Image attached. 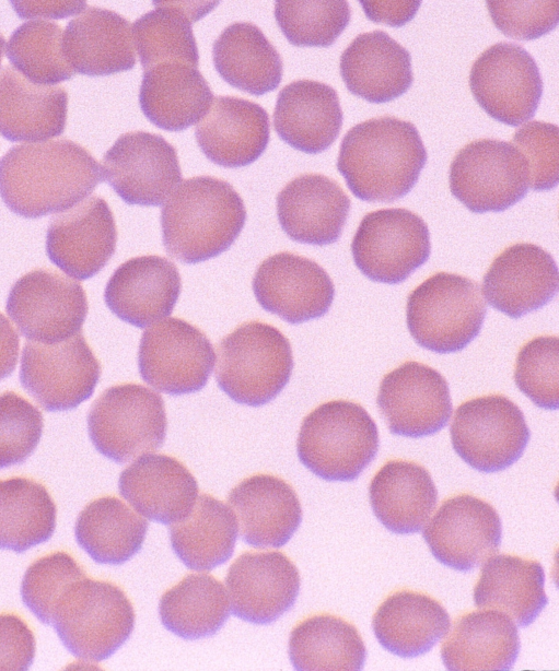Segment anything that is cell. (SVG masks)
Masks as SVG:
<instances>
[{
	"label": "cell",
	"mask_w": 559,
	"mask_h": 671,
	"mask_svg": "<svg viewBox=\"0 0 559 671\" xmlns=\"http://www.w3.org/2000/svg\"><path fill=\"white\" fill-rule=\"evenodd\" d=\"M35 637L16 614H0V671H26L35 657Z\"/></svg>",
	"instance_id": "obj_51"
},
{
	"label": "cell",
	"mask_w": 559,
	"mask_h": 671,
	"mask_svg": "<svg viewBox=\"0 0 559 671\" xmlns=\"http://www.w3.org/2000/svg\"><path fill=\"white\" fill-rule=\"evenodd\" d=\"M253 291L264 309L292 325L324 316L335 297L328 273L317 262L289 251L258 266Z\"/></svg>",
	"instance_id": "obj_19"
},
{
	"label": "cell",
	"mask_w": 559,
	"mask_h": 671,
	"mask_svg": "<svg viewBox=\"0 0 559 671\" xmlns=\"http://www.w3.org/2000/svg\"><path fill=\"white\" fill-rule=\"evenodd\" d=\"M516 626L497 610L461 615L441 646V658L450 671L510 670L519 657Z\"/></svg>",
	"instance_id": "obj_32"
},
{
	"label": "cell",
	"mask_w": 559,
	"mask_h": 671,
	"mask_svg": "<svg viewBox=\"0 0 559 671\" xmlns=\"http://www.w3.org/2000/svg\"><path fill=\"white\" fill-rule=\"evenodd\" d=\"M68 93L62 86L28 81L12 67L0 72V134L9 141H37L63 133Z\"/></svg>",
	"instance_id": "obj_35"
},
{
	"label": "cell",
	"mask_w": 559,
	"mask_h": 671,
	"mask_svg": "<svg viewBox=\"0 0 559 671\" xmlns=\"http://www.w3.org/2000/svg\"><path fill=\"white\" fill-rule=\"evenodd\" d=\"M473 96L493 119L517 127L536 113L543 80L534 58L520 45L497 43L474 62L469 74Z\"/></svg>",
	"instance_id": "obj_15"
},
{
	"label": "cell",
	"mask_w": 559,
	"mask_h": 671,
	"mask_svg": "<svg viewBox=\"0 0 559 671\" xmlns=\"http://www.w3.org/2000/svg\"><path fill=\"white\" fill-rule=\"evenodd\" d=\"M300 582L290 558L272 551L243 553L225 577L233 614L260 625L275 622L294 605Z\"/></svg>",
	"instance_id": "obj_21"
},
{
	"label": "cell",
	"mask_w": 559,
	"mask_h": 671,
	"mask_svg": "<svg viewBox=\"0 0 559 671\" xmlns=\"http://www.w3.org/2000/svg\"><path fill=\"white\" fill-rule=\"evenodd\" d=\"M56 505L40 483L21 476L0 480V549L23 553L48 541Z\"/></svg>",
	"instance_id": "obj_42"
},
{
	"label": "cell",
	"mask_w": 559,
	"mask_h": 671,
	"mask_svg": "<svg viewBox=\"0 0 559 671\" xmlns=\"http://www.w3.org/2000/svg\"><path fill=\"white\" fill-rule=\"evenodd\" d=\"M5 308L26 339L55 343L81 331L89 305L80 283L49 269H36L12 285Z\"/></svg>",
	"instance_id": "obj_14"
},
{
	"label": "cell",
	"mask_w": 559,
	"mask_h": 671,
	"mask_svg": "<svg viewBox=\"0 0 559 671\" xmlns=\"http://www.w3.org/2000/svg\"><path fill=\"white\" fill-rule=\"evenodd\" d=\"M427 157L414 123L387 116L360 122L345 134L337 169L360 200L392 202L412 189Z\"/></svg>",
	"instance_id": "obj_2"
},
{
	"label": "cell",
	"mask_w": 559,
	"mask_h": 671,
	"mask_svg": "<svg viewBox=\"0 0 559 671\" xmlns=\"http://www.w3.org/2000/svg\"><path fill=\"white\" fill-rule=\"evenodd\" d=\"M228 502L237 515L243 541L254 548L284 545L302 521L295 491L275 475L255 474L243 480L230 492Z\"/></svg>",
	"instance_id": "obj_26"
},
{
	"label": "cell",
	"mask_w": 559,
	"mask_h": 671,
	"mask_svg": "<svg viewBox=\"0 0 559 671\" xmlns=\"http://www.w3.org/2000/svg\"><path fill=\"white\" fill-rule=\"evenodd\" d=\"M51 625L75 658L98 662L130 637L135 611L118 586L85 576L63 591L55 605Z\"/></svg>",
	"instance_id": "obj_5"
},
{
	"label": "cell",
	"mask_w": 559,
	"mask_h": 671,
	"mask_svg": "<svg viewBox=\"0 0 559 671\" xmlns=\"http://www.w3.org/2000/svg\"><path fill=\"white\" fill-rule=\"evenodd\" d=\"M101 365L81 332L60 342L25 343L20 367L23 388L49 412L77 408L94 392Z\"/></svg>",
	"instance_id": "obj_12"
},
{
	"label": "cell",
	"mask_w": 559,
	"mask_h": 671,
	"mask_svg": "<svg viewBox=\"0 0 559 671\" xmlns=\"http://www.w3.org/2000/svg\"><path fill=\"white\" fill-rule=\"evenodd\" d=\"M40 411L14 391L0 395V469L23 463L43 433Z\"/></svg>",
	"instance_id": "obj_48"
},
{
	"label": "cell",
	"mask_w": 559,
	"mask_h": 671,
	"mask_svg": "<svg viewBox=\"0 0 559 671\" xmlns=\"http://www.w3.org/2000/svg\"><path fill=\"white\" fill-rule=\"evenodd\" d=\"M19 334L0 313V380L12 374L19 356Z\"/></svg>",
	"instance_id": "obj_54"
},
{
	"label": "cell",
	"mask_w": 559,
	"mask_h": 671,
	"mask_svg": "<svg viewBox=\"0 0 559 671\" xmlns=\"http://www.w3.org/2000/svg\"><path fill=\"white\" fill-rule=\"evenodd\" d=\"M102 176L130 205H161L182 180L175 148L145 131L121 134L104 154Z\"/></svg>",
	"instance_id": "obj_16"
},
{
	"label": "cell",
	"mask_w": 559,
	"mask_h": 671,
	"mask_svg": "<svg viewBox=\"0 0 559 671\" xmlns=\"http://www.w3.org/2000/svg\"><path fill=\"white\" fill-rule=\"evenodd\" d=\"M289 657L299 671H359L366 648L354 625L331 614H317L292 629Z\"/></svg>",
	"instance_id": "obj_39"
},
{
	"label": "cell",
	"mask_w": 559,
	"mask_h": 671,
	"mask_svg": "<svg viewBox=\"0 0 559 671\" xmlns=\"http://www.w3.org/2000/svg\"><path fill=\"white\" fill-rule=\"evenodd\" d=\"M372 510L396 534L419 532L438 502V490L421 464L394 459L374 474L369 487Z\"/></svg>",
	"instance_id": "obj_33"
},
{
	"label": "cell",
	"mask_w": 559,
	"mask_h": 671,
	"mask_svg": "<svg viewBox=\"0 0 559 671\" xmlns=\"http://www.w3.org/2000/svg\"><path fill=\"white\" fill-rule=\"evenodd\" d=\"M347 89L370 103L391 102L414 81L409 51L383 31L358 35L340 56Z\"/></svg>",
	"instance_id": "obj_28"
},
{
	"label": "cell",
	"mask_w": 559,
	"mask_h": 671,
	"mask_svg": "<svg viewBox=\"0 0 559 671\" xmlns=\"http://www.w3.org/2000/svg\"><path fill=\"white\" fill-rule=\"evenodd\" d=\"M180 289V275L172 261L160 256H140L114 271L104 299L119 319L144 328L172 314Z\"/></svg>",
	"instance_id": "obj_23"
},
{
	"label": "cell",
	"mask_w": 559,
	"mask_h": 671,
	"mask_svg": "<svg viewBox=\"0 0 559 671\" xmlns=\"http://www.w3.org/2000/svg\"><path fill=\"white\" fill-rule=\"evenodd\" d=\"M163 626L176 636L200 639L214 635L230 616L223 585L207 574H190L160 599Z\"/></svg>",
	"instance_id": "obj_41"
},
{
	"label": "cell",
	"mask_w": 559,
	"mask_h": 671,
	"mask_svg": "<svg viewBox=\"0 0 559 671\" xmlns=\"http://www.w3.org/2000/svg\"><path fill=\"white\" fill-rule=\"evenodd\" d=\"M168 532L172 549L186 567L209 572L232 556L237 527L234 514L225 504L202 494Z\"/></svg>",
	"instance_id": "obj_38"
},
{
	"label": "cell",
	"mask_w": 559,
	"mask_h": 671,
	"mask_svg": "<svg viewBox=\"0 0 559 671\" xmlns=\"http://www.w3.org/2000/svg\"><path fill=\"white\" fill-rule=\"evenodd\" d=\"M220 76L233 87L252 95L276 90L282 79V59L261 30L236 22L223 30L212 47Z\"/></svg>",
	"instance_id": "obj_37"
},
{
	"label": "cell",
	"mask_w": 559,
	"mask_h": 671,
	"mask_svg": "<svg viewBox=\"0 0 559 671\" xmlns=\"http://www.w3.org/2000/svg\"><path fill=\"white\" fill-rule=\"evenodd\" d=\"M245 221L243 199L231 184L211 176L188 178L161 210L163 245L171 257L198 263L229 249Z\"/></svg>",
	"instance_id": "obj_3"
},
{
	"label": "cell",
	"mask_w": 559,
	"mask_h": 671,
	"mask_svg": "<svg viewBox=\"0 0 559 671\" xmlns=\"http://www.w3.org/2000/svg\"><path fill=\"white\" fill-rule=\"evenodd\" d=\"M350 199L335 180L322 174H303L277 196V216L293 240L324 246L337 242L350 211Z\"/></svg>",
	"instance_id": "obj_24"
},
{
	"label": "cell",
	"mask_w": 559,
	"mask_h": 671,
	"mask_svg": "<svg viewBox=\"0 0 559 671\" xmlns=\"http://www.w3.org/2000/svg\"><path fill=\"white\" fill-rule=\"evenodd\" d=\"M62 48L72 70L85 75H109L136 64L129 22L102 8L88 7L67 24Z\"/></svg>",
	"instance_id": "obj_30"
},
{
	"label": "cell",
	"mask_w": 559,
	"mask_h": 671,
	"mask_svg": "<svg viewBox=\"0 0 559 671\" xmlns=\"http://www.w3.org/2000/svg\"><path fill=\"white\" fill-rule=\"evenodd\" d=\"M380 446L374 420L359 403H322L302 421L298 457L315 475L329 482L356 480L373 461Z\"/></svg>",
	"instance_id": "obj_4"
},
{
	"label": "cell",
	"mask_w": 559,
	"mask_h": 671,
	"mask_svg": "<svg viewBox=\"0 0 559 671\" xmlns=\"http://www.w3.org/2000/svg\"><path fill=\"white\" fill-rule=\"evenodd\" d=\"M376 402L389 432L411 438L440 432L452 414L446 379L416 361L403 363L382 378Z\"/></svg>",
	"instance_id": "obj_17"
},
{
	"label": "cell",
	"mask_w": 559,
	"mask_h": 671,
	"mask_svg": "<svg viewBox=\"0 0 559 671\" xmlns=\"http://www.w3.org/2000/svg\"><path fill=\"white\" fill-rule=\"evenodd\" d=\"M101 181L96 160L68 139L14 145L0 158V197L27 219L70 209Z\"/></svg>",
	"instance_id": "obj_1"
},
{
	"label": "cell",
	"mask_w": 559,
	"mask_h": 671,
	"mask_svg": "<svg viewBox=\"0 0 559 671\" xmlns=\"http://www.w3.org/2000/svg\"><path fill=\"white\" fill-rule=\"evenodd\" d=\"M545 572L536 560L499 554L485 563L474 588L477 608L510 615L519 626H528L548 603Z\"/></svg>",
	"instance_id": "obj_36"
},
{
	"label": "cell",
	"mask_w": 559,
	"mask_h": 671,
	"mask_svg": "<svg viewBox=\"0 0 559 671\" xmlns=\"http://www.w3.org/2000/svg\"><path fill=\"white\" fill-rule=\"evenodd\" d=\"M365 15L375 23L401 26L408 23L418 11L420 1H360Z\"/></svg>",
	"instance_id": "obj_52"
},
{
	"label": "cell",
	"mask_w": 559,
	"mask_h": 671,
	"mask_svg": "<svg viewBox=\"0 0 559 671\" xmlns=\"http://www.w3.org/2000/svg\"><path fill=\"white\" fill-rule=\"evenodd\" d=\"M62 37V28L55 22H24L9 38L7 58L35 84L50 85L69 80L74 71L65 57Z\"/></svg>",
	"instance_id": "obj_44"
},
{
	"label": "cell",
	"mask_w": 559,
	"mask_h": 671,
	"mask_svg": "<svg viewBox=\"0 0 559 671\" xmlns=\"http://www.w3.org/2000/svg\"><path fill=\"white\" fill-rule=\"evenodd\" d=\"M20 17H66L80 13L86 8L85 1H11Z\"/></svg>",
	"instance_id": "obj_53"
},
{
	"label": "cell",
	"mask_w": 559,
	"mask_h": 671,
	"mask_svg": "<svg viewBox=\"0 0 559 671\" xmlns=\"http://www.w3.org/2000/svg\"><path fill=\"white\" fill-rule=\"evenodd\" d=\"M422 535L440 563L469 572L498 551L502 522L489 503L459 494L442 503Z\"/></svg>",
	"instance_id": "obj_18"
},
{
	"label": "cell",
	"mask_w": 559,
	"mask_h": 671,
	"mask_svg": "<svg viewBox=\"0 0 559 671\" xmlns=\"http://www.w3.org/2000/svg\"><path fill=\"white\" fill-rule=\"evenodd\" d=\"M496 27L505 36L531 40L552 31L559 20V1H487Z\"/></svg>",
	"instance_id": "obj_50"
},
{
	"label": "cell",
	"mask_w": 559,
	"mask_h": 671,
	"mask_svg": "<svg viewBox=\"0 0 559 671\" xmlns=\"http://www.w3.org/2000/svg\"><path fill=\"white\" fill-rule=\"evenodd\" d=\"M4 45H5L4 37L0 34V66H1V61H2V55H3Z\"/></svg>",
	"instance_id": "obj_55"
},
{
	"label": "cell",
	"mask_w": 559,
	"mask_h": 671,
	"mask_svg": "<svg viewBox=\"0 0 559 671\" xmlns=\"http://www.w3.org/2000/svg\"><path fill=\"white\" fill-rule=\"evenodd\" d=\"M559 339L539 336L519 351L514 370L517 388L537 407H559Z\"/></svg>",
	"instance_id": "obj_47"
},
{
	"label": "cell",
	"mask_w": 559,
	"mask_h": 671,
	"mask_svg": "<svg viewBox=\"0 0 559 671\" xmlns=\"http://www.w3.org/2000/svg\"><path fill=\"white\" fill-rule=\"evenodd\" d=\"M455 452L485 473L502 471L523 455L531 431L521 409L503 395L477 397L462 403L450 426Z\"/></svg>",
	"instance_id": "obj_9"
},
{
	"label": "cell",
	"mask_w": 559,
	"mask_h": 671,
	"mask_svg": "<svg viewBox=\"0 0 559 671\" xmlns=\"http://www.w3.org/2000/svg\"><path fill=\"white\" fill-rule=\"evenodd\" d=\"M213 101L198 67L163 61L144 70L139 90L143 115L166 131H182L198 122Z\"/></svg>",
	"instance_id": "obj_31"
},
{
	"label": "cell",
	"mask_w": 559,
	"mask_h": 671,
	"mask_svg": "<svg viewBox=\"0 0 559 671\" xmlns=\"http://www.w3.org/2000/svg\"><path fill=\"white\" fill-rule=\"evenodd\" d=\"M293 369L289 340L276 327L247 321L218 345L216 379L232 400L251 407L273 400Z\"/></svg>",
	"instance_id": "obj_6"
},
{
	"label": "cell",
	"mask_w": 559,
	"mask_h": 671,
	"mask_svg": "<svg viewBox=\"0 0 559 671\" xmlns=\"http://www.w3.org/2000/svg\"><path fill=\"white\" fill-rule=\"evenodd\" d=\"M120 495L142 516L170 525L193 508L198 484L191 472L167 455H145L119 475Z\"/></svg>",
	"instance_id": "obj_27"
},
{
	"label": "cell",
	"mask_w": 559,
	"mask_h": 671,
	"mask_svg": "<svg viewBox=\"0 0 559 671\" xmlns=\"http://www.w3.org/2000/svg\"><path fill=\"white\" fill-rule=\"evenodd\" d=\"M166 429L162 397L139 384L109 387L93 402L88 414L92 444L117 463L160 448Z\"/></svg>",
	"instance_id": "obj_8"
},
{
	"label": "cell",
	"mask_w": 559,
	"mask_h": 671,
	"mask_svg": "<svg viewBox=\"0 0 559 671\" xmlns=\"http://www.w3.org/2000/svg\"><path fill=\"white\" fill-rule=\"evenodd\" d=\"M450 627V615L438 600L407 589L389 595L372 619L377 641L400 658H415L428 652Z\"/></svg>",
	"instance_id": "obj_34"
},
{
	"label": "cell",
	"mask_w": 559,
	"mask_h": 671,
	"mask_svg": "<svg viewBox=\"0 0 559 671\" xmlns=\"http://www.w3.org/2000/svg\"><path fill=\"white\" fill-rule=\"evenodd\" d=\"M351 252L357 268L368 279L401 283L429 259V228L419 215L407 209L376 210L361 220Z\"/></svg>",
	"instance_id": "obj_11"
},
{
	"label": "cell",
	"mask_w": 559,
	"mask_h": 671,
	"mask_svg": "<svg viewBox=\"0 0 559 671\" xmlns=\"http://www.w3.org/2000/svg\"><path fill=\"white\" fill-rule=\"evenodd\" d=\"M512 144L523 154L529 172V187L536 191L557 186L559 178V129L544 121H529L513 136Z\"/></svg>",
	"instance_id": "obj_49"
},
{
	"label": "cell",
	"mask_w": 559,
	"mask_h": 671,
	"mask_svg": "<svg viewBox=\"0 0 559 671\" xmlns=\"http://www.w3.org/2000/svg\"><path fill=\"white\" fill-rule=\"evenodd\" d=\"M351 12L341 0H278L275 17L294 46L328 47L348 26Z\"/></svg>",
	"instance_id": "obj_45"
},
{
	"label": "cell",
	"mask_w": 559,
	"mask_h": 671,
	"mask_svg": "<svg viewBox=\"0 0 559 671\" xmlns=\"http://www.w3.org/2000/svg\"><path fill=\"white\" fill-rule=\"evenodd\" d=\"M487 314L477 282L438 272L407 297L406 322L414 340L435 353L466 348L480 332Z\"/></svg>",
	"instance_id": "obj_7"
},
{
	"label": "cell",
	"mask_w": 559,
	"mask_h": 671,
	"mask_svg": "<svg viewBox=\"0 0 559 671\" xmlns=\"http://www.w3.org/2000/svg\"><path fill=\"white\" fill-rule=\"evenodd\" d=\"M529 188L525 157L512 144L479 139L466 144L450 166L452 195L474 213L502 212Z\"/></svg>",
	"instance_id": "obj_10"
},
{
	"label": "cell",
	"mask_w": 559,
	"mask_h": 671,
	"mask_svg": "<svg viewBox=\"0 0 559 671\" xmlns=\"http://www.w3.org/2000/svg\"><path fill=\"white\" fill-rule=\"evenodd\" d=\"M116 242V224L107 202L92 196L51 217L46 252L61 271L82 281L106 266Z\"/></svg>",
	"instance_id": "obj_20"
},
{
	"label": "cell",
	"mask_w": 559,
	"mask_h": 671,
	"mask_svg": "<svg viewBox=\"0 0 559 671\" xmlns=\"http://www.w3.org/2000/svg\"><path fill=\"white\" fill-rule=\"evenodd\" d=\"M342 118L335 89L318 81L298 80L279 92L273 127L290 146L315 154L335 142Z\"/></svg>",
	"instance_id": "obj_29"
},
{
	"label": "cell",
	"mask_w": 559,
	"mask_h": 671,
	"mask_svg": "<svg viewBox=\"0 0 559 671\" xmlns=\"http://www.w3.org/2000/svg\"><path fill=\"white\" fill-rule=\"evenodd\" d=\"M558 267L549 252L517 243L499 254L482 281L487 302L511 318H520L549 303L558 292Z\"/></svg>",
	"instance_id": "obj_22"
},
{
	"label": "cell",
	"mask_w": 559,
	"mask_h": 671,
	"mask_svg": "<svg viewBox=\"0 0 559 671\" xmlns=\"http://www.w3.org/2000/svg\"><path fill=\"white\" fill-rule=\"evenodd\" d=\"M155 9L132 25V39L143 70L163 61H183L198 67L199 54L193 34L197 5L154 1Z\"/></svg>",
	"instance_id": "obj_43"
},
{
	"label": "cell",
	"mask_w": 559,
	"mask_h": 671,
	"mask_svg": "<svg viewBox=\"0 0 559 671\" xmlns=\"http://www.w3.org/2000/svg\"><path fill=\"white\" fill-rule=\"evenodd\" d=\"M267 111L257 103L235 96H217L196 126L197 143L208 160L223 167L246 166L264 153L269 142Z\"/></svg>",
	"instance_id": "obj_25"
},
{
	"label": "cell",
	"mask_w": 559,
	"mask_h": 671,
	"mask_svg": "<svg viewBox=\"0 0 559 671\" xmlns=\"http://www.w3.org/2000/svg\"><path fill=\"white\" fill-rule=\"evenodd\" d=\"M83 577V568L67 552L48 554L26 569L21 584L22 601L42 623L51 625L57 601L72 582Z\"/></svg>",
	"instance_id": "obj_46"
},
{
	"label": "cell",
	"mask_w": 559,
	"mask_h": 671,
	"mask_svg": "<svg viewBox=\"0 0 559 671\" xmlns=\"http://www.w3.org/2000/svg\"><path fill=\"white\" fill-rule=\"evenodd\" d=\"M148 522L114 496L92 501L80 513L74 535L81 549L98 564L119 565L143 544Z\"/></svg>",
	"instance_id": "obj_40"
},
{
	"label": "cell",
	"mask_w": 559,
	"mask_h": 671,
	"mask_svg": "<svg viewBox=\"0 0 559 671\" xmlns=\"http://www.w3.org/2000/svg\"><path fill=\"white\" fill-rule=\"evenodd\" d=\"M216 362L214 349L206 334L184 319L171 317L147 329L138 350L142 379L172 396L202 389Z\"/></svg>",
	"instance_id": "obj_13"
}]
</instances>
